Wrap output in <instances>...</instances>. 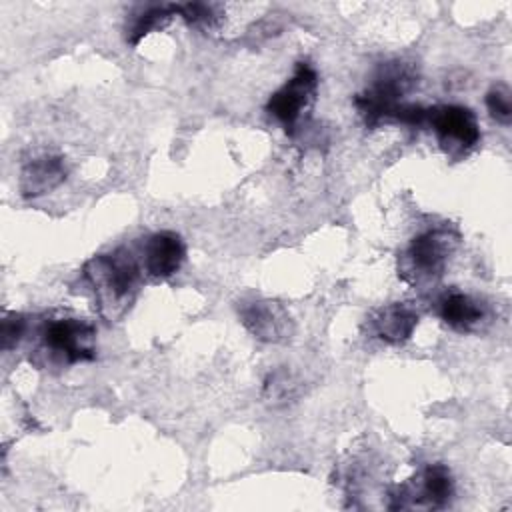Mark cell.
<instances>
[{
    "label": "cell",
    "instance_id": "7c38bea8",
    "mask_svg": "<svg viewBox=\"0 0 512 512\" xmlns=\"http://www.w3.org/2000/svg\"><path fill=\"white\" fill-rule=\"evenodd\" d=\"M440 318L456 332H470L486 318V308L480 300L464 292H448L438 302Z\"/></svg>",
    "mask_w": 512,
    "mask_h": 512
},
{
    "label": "cell",
    "instance_id": "8fae6325",
    "mask_svg": "<svg viewBox=\"0 0 512 512\" xmlns=\"http://www.w3.org/2000/svg\"><path fill=\"white\" fill-rule=\"evenodd\" d=\"M370 324H372V332L380 340L388 344H402L412 336L414 328L418 326V314L412 306L396 302L380 308L372 316Z\"/></svg>",
    "mask_w": 512,
    "mask_h": 512
},
{
    "label": "cell",
    "instance_id": "5bb4252c",
    "mask_svg": "<svg viewBox=\"0 0 512 512\" xmlns=\"http://www.w3.org/2000/svg\"><path fill=\"white\" fill-rule=\"evenodd\" d=\"M486 108L490 112V116L508 126L512 120V98H510V90L504 84H496L488 94H486Z\"/></svg>",
    "mask_w": 512,
    "mask_h": 512
},
{
    "label": "cell",
    "instance_id": "8992f818",
    "mask_svg": "<svg viewBox=\"0 0 512 512\" xmlns=\"http://www.w3.org/2000/svg\"><path fill=\"white\" fill-rule=\"evenodd\" d=\"M454 494V480L444 464L426 466L416 478L396 488L392 494V510L398 508H440Z\"/></svg>",
    "mask_w": 512,
    "mask_h": 512
},
{
    "label": "cell",
    "instance_id": "7a4b0ae2",
    "mask_svg": "<svg viewBox=\"0 0 512 512\" xmlns=\"http://www.w3.org/2000/svg\"><path fill=\"white\" fill-rule=\"evenodd\" d=\"M458 242L460 236L450 228H434L416 236L398 258V276L412 286L438 280Z\"/></svg>",
    "mask_w": 512,
    "mask_h": 512
},
{
    "label": "cell",
    "instance_id": "5b68a950",
    "mask_svg": "<svg viewBox=\"0 0 512 512\" xmlns=\"http://www.w3.org/2000/svg\"><path fill=\"white\" fill-rule=\"evenodd\" d=\"M44 350L64 362H86L94 358L96 352V330L92 324L78 318H58L42 328Z\"/></svg>",
    "mask_w": 512,
    "mask_h": 512
},
{
    "label": "cell",
    "instance_id": "4fadbf2b",
    "mask_svg": "<svg viewBox=\"0 0 512 512\" xmlns=\"http://www.w3.org/2000/svg\"><path fill=\"white\" fill-rule=\"evenodd\" d=\"M172 16H176V4H156V6H148L144 8L138 16H134L132 24L128 26V42L130 44H138L146 34H150L152 30L162 28Z\"/></svg>",
    "mask_w": 512,
    "mask_h": 512
},
{
    "label": "cell",
    "instance_id": "9c48e42d",
    "mask_svg": "<svg viewBox=\"0 0 512 512\" xmlns=\"http://www.w3.org/2000/svg\"><path fill=\"white\" fill-rule=\"evenodd\" d=\"M66 178V164L62 156L52 152L32 154L22 164L20 172V192L26 198L42 196L62 184Z\"/></svg>",
    "mask_w": 512,
    "mask_h": 512
},
{
    "label": "cell",
    "instance_id": "9a60e30c",
    "mask_svg": "<svg viewBox=\"0 0 512 512\" xmlns=\"http://www.w3.org/2000/svg\"><path fill=\"white\" fill-rule=\"evenodd\" d=\"M26 330V320L22 314H6L2 320V344L4 350L12 348L14 344H18V340L22 338Z\"/></svg>",
    "mask_w": 512,
    "mask_h": 512
},
{
    "label": "cell",
    "instance_id": "30bf717a",
    "mask_svg": "<svg viewBox=\"0 0 512 512\" xmlns=\"http://www.w3.org/2000/svg\"><path fill=\"white\" fill-rule=\"evenodd\" d=\"M186 256V246L176 232L162 230L152 234L144 244V268L154 278L174 276Z\"/></svg>",
    "mask_w": 512,
    "mask_h": 512
},
{
    "label": "cell",
    "instance_id": "277c9868",
    "mask_svg": "<svg viewBox=\"0 0 512 512\" xmlns=\"http://www.w3.org/2000/svg\"><path fill=\"white\" fill-rule=\"evenodd\" d=\"M426 124L432 126L440 148L452 158H460L480 142L478 120L466 106L444 104L428 108Z\"/></svg>",
    "mask_w": 512,
    "mask_h": 512
},
{
    "label": "cell",
    "instance_id": "52a82bcc",
    "mask_svg": "<svg viewBox=\"0 0 512 512\" xmlns=\"http://www.w3.org/2000/svg\"><path fill=\"white\" fill-rule=\"evenodd\" d=\"M316 88L318 76L314 68L308 62H298L292 78L270 96L266 110L280 120L286 130H292L312 104Z\"/></svg>",
    "mask_w": 512,
    "mask_h": 512
},
{
    "label": "cell",
    "instance_id": "3957f363",
    "mask_svg": "<svg viewBox=\"0 0 512 512\" xmlns=\"http://www.w3.org/2000/svg\"><path fill=\"white\" fill-rule=\"evenodd\" d=\"M416 84V74L410 64L388 62L382 64L374 76L372 86L356 98V106L366 124L372 126L384 118H394L400 98Z\"/></svg>",
    "mask_w": 512,
    "mask_h": 512
},
{
    "label": "cell",
    "instance_id": "ba28073f",
    "mask_svg": "<svg viewBox=\"0 0 512 512\" xmlns=\"http://www.w3.org/2000/svg\"><path fill=\"white\" fill-rule=\"evenodd\" d=\"M238 314L246 330L262 342L278 344L292 338V332H294L292 316L276 300H268V298L246 300L238 306Z\"/></svg>",
    "mask_w": 512,
    "mask_h": 512
},
{
    "label": "cell",
    "instance_id": "6da1fadb",
    "mask_svg": "<svg viewBox=\"0 0 512 512\" xmlns=\"http://www.w3.org/2000/svg\"><path fill=\"white\" fill-rule=\"evenodd\" d=\"M84 276L94 292L102 316L114 320L120 316L136 294L140 266L136 258L118 248L110 254H98L84 264Z\"/></svg>",
    "mask_w": 512,
    "mask_h": 512
}]
</instances>
